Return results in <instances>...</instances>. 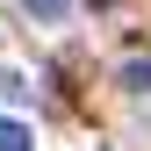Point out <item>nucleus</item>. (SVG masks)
<instances>
[{
  "label": "nucleus",
  "instance_id": "nucleus-1",
  "mask_svg": "<svg viewBox=\"0 0 151 151\" xmlns=\"http://www.w3.org/2000/svg\"><path fill=\"white\" fill-rule=\"evenodd\" d=\"M0 151H36V137H29V122L0 115Z\"/></svg>",
  "mask_w": 151,
  "mask_h": 151
},
{
  "label": "nucleus",
  "instance_id": "nucleus-2",
  "mask_svg": "<svg viewBox=\"0 0 151 151\" xmlns=\"http://www.w3.org/2000/svg\"><path fill=\"white\" fill-rule=\"evenodd\" d=\"M122 79H129V86H151V58H129V65H122Z\"/></svg>",
  "mask_w": 151,
  "mask_h": 151
},
{
  "label": "nucleus",
  "instance_id": "nucleus-3",
  "mask_svg": "<svg viewBox=\"0 0 151 151\" xmlns=\"http://www.w3.org/2000/svg\"><path fill=\"white\" fill-rule=\"evenodd\" d=\"M29 7H36V14H65L72 0H29Z\"/></svg>",
  "mask_w": 151,
  "mask_h": 151
}]
</instances>
